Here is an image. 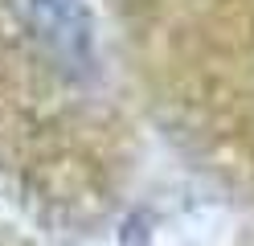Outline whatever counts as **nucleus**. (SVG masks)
Segmentation results:
<instances>
[{
    "mask_svg": "<svg viewBox=\"0 0 254 246\" xmlns=\"http://www.w3.org/2000/svg\"><path fill=\"white\" fill-rule=\"evenodd\" d=\"M29 8H33L37 29H41L50 41H62V49H66V54H74V41L82 45V49L90 45V33H86L90 25H86V21H78V25L70 21V16L82 12L74 0H33Z\"/></svg>",
    "mask_w": 254,
    "mask_h": 246,
    "instance_id": "f257e3e1",
    "label": "nucleus"
}]
</instances>
